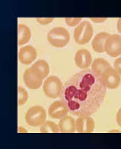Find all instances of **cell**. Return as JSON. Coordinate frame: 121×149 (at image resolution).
<instances>
[{
    "label": "cell",
    "mask_w": 121,
    "mask_h": 149,
    "mask_svg": "<svg viewBox=\"0 0 121 149\" xmlns=\"http://www.w3.org/2000/svg\"><path fill=\"white\" fill-rule=\"evenodd\" d=\"M27 92L23 88L19 87L18 88V106L24 104L28 99Z\"/></svg>",
    "instance_id": "obj_19"
},
{
    "label": "cell",
    "mask_w": 121,
    "mask_h": 149,
    "mask_svg": "<svg viewBox=\"0 0 121 149\" xmlns=\"http://www.w3.org/2000/svg\"><path fill=\"white\" fill-rule=\"evenodd\" d=\"M110 66V64L106 60L101 58H97L93 61L91 70L101 77L104 72Z\"/></svg>",
    "instance_id": "obj_16"
},
{
    "label": "cell",
    "mask_w": 121,
    "mask_h": 149,
    "mask_svg": "<svg viewBox=\"0 0 121 149\" xmlns=\"http://www.w3.org/2000/svg\"><path fill=\"white\" fill-rule=\"evenodd\" d=\"M92 21L95 23H101L106 21L107 19V18H91Z\"/></svg>",
    "instance_id": "obj_24"
},
{
    "label": "cell",
    "mask_w": 121,
    "mask_h": 149,
    "mask_svg": "<svg viewBox=\"0 0 121 149\" xmlns=\"http://www.w3.org/2000/svg\"><path fill=\"white\" fill-rule=\"evenodd\" d=\"M58 127L62 133H74L76 130L75 120L70 116L66 115L61 119Z\"/></svg>",
    "instance_id": "obj_14"
},
{
    "label": "cell",
    "mask_w": 121,
    "mask_h": 149,
    "mask_svg": "<svg viewBox=\"0 0 121 149\" xmlns=\"http://www.w3.org/2000/svg\"><path fill=\"white\" fill-rule=\"evenodd\" d=\"M94 31L90 22L84 21L74 29V37L76 43L84 45L88 43L92 37Z\"/></svg>",
    "instance_id": "obj_4"
},
{
    "label": "cell",
    "mask_w": 121,
    "mask_h": 149,
    "mask_svg": "<svg viewBox=\"0 0 121 149\" xmlns=\"http://www.w3.org/2000/svg\"><path fill=\"white\" fill-rule=\"evenodd\" d=\"M82 18H66L65 21L68 26H76L80 22Z\"/></svg>",
    "instance_id": "obj_20"
},
{
    "label": "cell",
    "mask_w": 121,
    "mask_h": 149,
    "mask_svg": "<svg viewBox=\"0 0 121 149\" xmlns=\"http://www.w3.org/2000/svg\"><path fill=\"white\" fill-rule=\"evenodd\" d=\"M76 124L77 131L79 133L92 132L95 128V122L90 116H79L76 120Z\"/></svg>",
    "instance_id": "obj_11"
},
{
    "label": "cell",
    "mask_w": 121,
    "mask_h": 149,
    "mask_svg": "<svg viewBox=\"0 0 121 149\" xmlns=\"http://www.w3.org/2000/svg\"><path fill=\"white\" fill-rule=\"evenodd\" d=\"M70 33L67 29L61 26H58L51 29L47 34V39L49 43L57 47L66 46L70 40Z\"/></svg>",
    "instance_id": "obj_2"
},
{
    "label": "cell",
    "mask_w": 121,
    "mask_h": 149,
    "mask_svg": "<svg viewBox=\"0 0 121 149\" xmlns=\"http://www.w3.org/2000/svg\"><path fill=\"white\" fill-rule=\"evenodd\" d=\"M101 78L106 88L111 90L117 88L121 83L120 75L111 66L104 72Z\"/></svg>",
    "instance_id": "obj_7"
},
{
    "label": "cell",
    "mask_w": 121,
    "mask_h": 149,
    "mask_svg": "<svg viewBox=\"0 0 121 149\" xmlns=\"http://www.w3.org/2000/svg\"><path fill=\"white\" fill-rule=\"evenodd\" d=\"M31 34L30 29L24 24H19L18 26V43L19 46L27 43L30 41Z\"/></svg>",
    "instance_id": "obj_15"
},
{
    "label": "cell",
    "mask_w": 121,
    "mask_h": 149,
    "mask_svg": "<svg viewBox=\"0 0 121 149\" xmlns=\"http://www.w3.org/2000/svg\"><path fill=\"white\" fill-rule=\"evenodd\" d=\"M40 132L42 133H59L60 130L58 126L54 122L47 121L41 126Z\"/></svg>",
    "instance_id": "obj_18"
},
{
    "label": "cell",
    "mask_w": 121,
    "mask_h": 149,
    "mask_svg": "<svg viewBox=\"0 0 121 149\" xmlns=\"http://www.w3.org/2000/svg\"><path fill=\"white\" fill-rule=\"evenodd\" d=\"M105 51L113 58L121 55V36L118 34H110L106 42Z\"/></svg>",
    "instance_id": "obj_8"
},
{
    "label": "cell",
    "mask_w": 121,
    "mask_h": 149,
    "mask_svg": "<svg viewBox=\"0 0 121 149\" xmlns=\"http://www.w3.org/2000/svg\"><path fill=\"white\" fill-rule=\"evenodd\" d=\"M31 67L38 71L44 78H46L50 72V68L48 64L43 60L37 61Z\"/></svg>",
    "instance_id": "obj_17"
},
{
    "label": "cell",
    "mask_w": 121,
    "mask_h": 149,
    "mask_svg": "<svg viewBox=\"0 0 121 149\" xmlns=\"http://www.w3.org/2000/svg\"><path fill=\"white\" fill-rule=\"evenodd\" d=\"M37 50L31 45L23 47L20 49L18 57L20 62L24 65L30 64L36 58Z\"/></svg>",
    "instance_id": "obj_9"
},
{
    "label": "cell",
    "mask_w": 121,
    "mask_h": 149,
    "mask_svg": "<svg viewBox=\"0 0 121 149\" xmlns=\"http://www.w3.org/2000/svg\"><path fill=\"white\" fill-rule=\"evenodd\" d=\"M46 110L42 106H35L31 107L25 116L26 123L31 126L39 127L46 122Z\"/></svg>",
    "instance_id": "obj_3"
},
{
    "label": "cell",
    "mask_w": 121,
    "mask_h": 149,
    "mask_svg": "<svg viewBox=\"0 0 121 149\" xmlns=\"http://www.w3.org/2000/svg\"><path fill=\"white\" fill-rule=\"evenodd\" d=\"M63 87V84L58 77L51 76L45 81L43 90L47 96L56 99L60 96Z\"/></svg>",
    "instance_id": "obj_5"
},
{
    "label": "cell",
    "mask_w": 121,
    "mask_h": 149,
    "mask_svg": "<svg viewBox=\"0 0 121 149\" xmlns=\"http://www.w3.org/2000/svg\"><path fill=\"white\" fill-rule=\"evenodd\" d=\"M110 34L106 32H102L97 34L93 39L92 45L94 51L98 53L105 52L106 41Z\"/></svg>",
    "instance_id": "obj_13"
},
{
    "label": "cell",
    "mask_w": 121,
    "mask_h": 149,
    "mask_svg": "<svg viewBox=\"0 0 121 149\" xmlns=\"http://www.w3.org/2000/svg\"><path fill=\"white\" fill-rule=\"evenodd\" d=\"M68 110L62 101H56L52 103L48 109L49 116L54 119H61L67 115Z\"/></svg>",
    "instance_id": "obj_10"
},
{
    "label": "cell",
    "mask_w": 121,
    "mask_h": 149,
    "mask_svg": "<svg viewBox=\"0 0 121 149\" xmlns=\"http://www.w3.org/2000/svg\"><path fill=\"white\" fill-rule=\"evenodd\" d=\"M44 79L42 74L31 67L26 69L23 74L24 81L25 84L32 90L39 88L42 86Z\"/></svg>",
    "instance_id": "obj_6"
},
{
    "label": "cell",
    "mask_w": 121,
    "mask_h": 149,
    "mask_svg": "<svg viewBox=\"0 0 121 149\" xmlns=\"http://www.w3.org/2000/svg\"><path fill=\"white\" fill-rule=\"evenodd\" d=\"M117 29L119 32L121 34V18H119L118 20L117 23Z\"/></svg>",
    "instance_id": "obj_25"
},
{
    "label": "cell",
    "mask_w": 121,
    "mask_h": 149,
    "mask_svg": "<svg viewBox=\"0 0 121 149\" xmlns=\"http://www.w3.org/2000/svg\"><path fill=\"white\" fill-rule=\"evenodd\" d=\"M54 19V18H36L37 22L41 24L46 25L51 23Z\"/></svg>",
    "instance_id": "obj_21"
},
{
    "label": "cell",
    "mask_w": 121,
    "mask_h": 149,
    "mask_svg": "<svg viewBox=\"0 0 121 149\" xmlns=\"http://www.w3.org/2000/svg\"><path fill=\"white\" fill-rule=\"evenodd\" d=\"M116 120L118 124L121 127V108L119 109V111L117 113Z\"/></svg>",
    "instance_id": "obj_23"
},
{
    "label": "cell",
    "mask_w": 121,
    "mask_h": 149,
    "mask_svg": "<svg viewBox=\"0 0 121 149\" xmlns=\"http://www.w3.org/2000/svg\"><path fill=\"white\" fill-rule=\"evenodd\" d=\"M74 61L76 64L82 69H86L91 65L92 58L90 51L86 49H79L76 54Z\"/></svg>",
    "instance_id": "obj_12"
},
{
    "label": "cell",
    "mask_w": 121,
    "mask_h": 149,
    "mask_svg": "<svg viewBox=\"0 0 121 149\" xmlns=\"http://www.w3.org/2000/svg\"><path fill=\"white\" fill-rule=\"evenodd\" d=\"M106 88L100 76L92 70L86 69L65 82L60 98L70 114L78 116H90L102 106Z\"/></svg>",
    "instance_id": "obj_1"
},
{
    "label": "cell",
    "mask_w": 121,
    "mask_h": 149,
    "mask_svg": "<svg viewBox=\"0 0 121 149\" xmlns=\"http://www.w3.org/2000/svg\"><path fill=\"white\" fill-rule=\"evenodd\" d=\"M114 69L121 76V57L117 58L114 63Z\"/></svg>",
    "instance_id": "obj_22"
}]
</instances>
